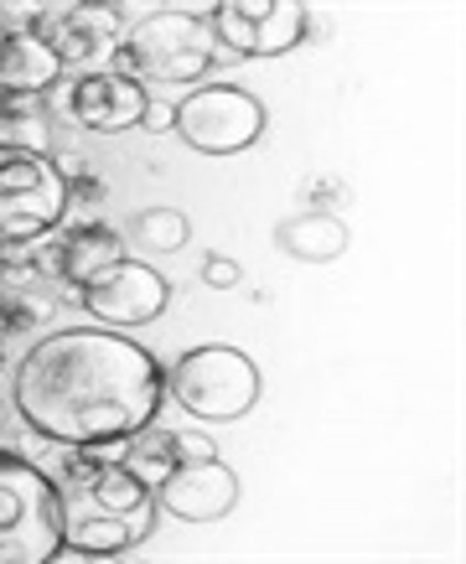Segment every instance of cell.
<instances>
[{"label": "cell", "mask_w": 466, "mask_h": 564, "mask_svg": "<svg viewBox=\"0 0 466 564\" xmlns=\"http://www.w3.org/2000/svg\"><path fill=\"white\" fill-rule=\"evenodd\" d=\"M17 404L26 425L57 445L130 441L151 430L161 373L120 332H52L21 358Z\"/></svg>", "instance_id": "6da1fadb"}, {"label": "cell", "mask_w": 466, "mask_h": 564, "mask_svg": "<svg viewBox=\"0 0 466 564\" xmlns=\"http://www.w3.org/2000/svg\"><path fill=\"white\" fill-rule=\"evenodd\" d=\"M84 456L68 462L63 481V544L78 554H115V549L140 544L155 523V497L151 487L130 471L124 462H99L88 445Z\"/></svg>", "instance_id": "7a4b0ae2"}, {"label": "cell", "mask_w": 466, "mask_h": 564, "mask_svg": "<svg viewBox=\"0 0 466 564\" xmlns=\"http://www.w3.org/2000/svg\"><path fill=\"white\" fill-rule=\"evenodd\" d=\"M63 554V502L36 466L0 451V564H47Z\"/></svg>", "instance_id": "3957f363"}, {"label": "cell", "mask_w": 466, "mask_h": 564, "mask_svg": "<svg viewBox=\"0 0 466 564\" xmlns=\"http://www.w3.org/2000/svg\"><path fill=\"white\" fill-rule=\"evenodd\" d=\"M63 207H68V182L47 155L0 145V249L47 239L63 223Z\"/></svg>", "instance_id": "277c9868"}, {"label": "cell", "mask_w": 466, "mask_h": 564, "mask_svg": "<svg viewBox=\"0 0 466 564\" xmlns=\"http://www.w3.org/2000/svg\"><path fill=\"white\" fill-rule=\"evenodd\" d=\"M130 78H161V84H197L213 68V32L192 11H155L124 42Z\"/></svg>", "instance_id": "5b68a950"}, {"label": "cell", "mask_w": 466, "mask_h": 564, "mask_svg": "<svg viewBox=\"0 0 466 564\" xmlns=\"http://www.w3.org/2000/svg\"><path fill=\"white\" fill-rule=\"evenodd\" d=\"M172 389L197 420H239L259 399V373L239 347H197L176 362Z\"/></svg>", "instance_id": "8992f818"}, {"label": "cell", "mask_w": 466, "mask_h": 564, "mask_svg": "<svg viewBox=\"0 0 466 564\" xmlns=\"http://www.w3.org/2000/svg\"><path fill=\"white\" fill-rule=\"evenodd\" d=\"M176 130H182V140H187L192 151L234 155V151H249L259 140L264 109H259V99L243 94V88L213 84V88H197V94L176 109Z\"/></svg>", "instance_id": "52a82bcc"}, {"label": "cell", "mask_w": 466, "mask_h": 564, "mask_svg": "<svg viewBox=\"0 0 466 564\" xmlns=\"http://www.w3.org/2000/svg\"><path fill=\"white\" fill-rule=\"evenodd\" d=\"M36 42H47L52 57L73 68L78 78L88 73H115L120 68V21L115 11L99 6H57V11H36Z\"/></svg>", "instance_id": "ba28073f"}, {"label": "cell", "mask_w": 466, "mask_h": 564, "mask_svg": "<svg viewBox=\"0 0 466 564\" xmlns=\"http://www.w3.org/2000/svg\"><path fill=\"white\" fill-rule=\"evenodd\" d=\"M47 104L57 120L78 124V130H99V135H115V130H130V124L145 120V88L124 73L57 78L47 88Z\"/></svg>", "instance_id": "9c48e42d"}, {"label": "cell", "mask_w": 466, "mask_h": 564, "mask_svg": "<svg viewBox=\"0 0 466 564\" xmlns=\"http://www.w3.org/2000/svg\"><path fill=\"white\" fill-rule=\"evenodd\" d=\"M213 36L249 57H275L306 36V11L295 0H224L213 6Z\"/></svg>", "instance_id": "30bf717a"}, {"label": "cell", "mask_w": 466, "mask_h": 564, "mask_svg": "<svg viewBox=\"0 0 466 564\" xmlns=\"http://www.w3.org/2000/svg\"><path fill=\"white\" fill-rule=\"evenodd\" d=\"M166 301H172V285L151 264H136V259H120V264L99 270L94 280H84V311L109 326L155 322L166 311Z\"/></svg>", "instance_id": "8fae6325"}, {"label": "cell", "mask_w": 466, "mask_h": 564, "mask_svg": "<svg viewBox=\"0 0 466 564\" xmlns=\"http://www.w3.org/2000/svg\"><path fill=\"white\" fill-rule=\"evenodd\" d=\"M151 492H161V502H166L172 518L213 523V518H224L228 508L239 502V477H234L218 456H203V462H176Z\"/></svg>", "instance_id": "7c38bea8"}, {"label": "cell", "mask_w": 466, "mask_h": 564, "mask_svg": "<svg viewBox=\"0 0 466 564\" xmlns=\"http://www.w3.org/2000/svg\"><path fill=\"white\" fill-rule=\"evenodd\" d=\"M63 78V63L52 57L47 42H36L32 32H11L6 52H0V94H47Z\"/></svg>", "instance_id": "4fadbf2b"}, {"label": "cell", "mask_w": 466, "mask_h": 564, "mask_svg": "<svg viewBox=\"0 0 466 564\" xmlns=\"http://www.w3.org/2000/svg\"><path fill=\"white\" fill-rule=\"evenodd\" d=\"M120 259H124L120 234L104 228V223H88V228H73L68 239H63V249H57V274L73 280V285H84V280H94L99 270L120 264Z\"/></svg>", "instance_id": "5bb4252c"}, {"label": "cell", "mask_w": 466, "mask_h": 564, "mask_svg": "<svg viewBox=\"0 0 466 564\" xmlns=\"http://www.w3.org/2000/svg\"><path fill=\"white\" fill-rule=\"evenodd\" d=\"M275 239L285 254L295 259H337L347 249V228L332 213H306V218H291V223H280L275 228Z\"/></svg>", "instance_id": "9a60e30c"}, {"label": "cell", "mask_w": 466, "mask_h": 564, "mask_svg": "<svg viewBox=\"0 0 466 564\" xmlns=\"http://www.w3.org/2000/svg\"><path fill=\"white\" fill-rule=\"evenodd\" d=\"M0 145H11V151L47 145V115H42L36 94H0Z\"/></svg>", "instance_id": "2e32d148"}, {"label": "cell", "mask_w": 466, "mask_h": 564, "mask_svg": "<svg viewBox=\"0 0 466 564\" xmlns=\"http://www.w3.org/2000/svg\"><path fill=\"white\" fill-rule=\"evenodd\" d=\"M130 239L140 249H151V254H172V249L187 243V218L176 207H145L136 218V228H130Z\"/></svg>", "instance_id": "e0dca14e"}, {"label": "cell", "mask_w": 466, "mask_h": 564, "mask_svg": "<svg viewBox=\"0 0 466 564\" xmlns=\"http://www.w3.org/2000/svg\"><path fill=\"white\" fill-rule=\"evenodd\" d=\"M203 280L213 285V291H234V285H239L243 274H239V264H234V259L207 254V259H203Z\"/></svg>", "instance_id": "ac0fdd59"}, {"label": "cell", "mask_w": 466, "mask_h": 564, "mask_svg": "<svg viewBox=\"0 0 466 564\" xmlns=\"http://www.w3.org/2000/svg\"><path fill=\"white\" fill-rule=\"evenodd\" d=\"M213 451H218V445L203 441V435H176V462H203Z\"/></svg>", "instance_id": "d6986e66"}, {"label": "cell", "mask_w": 466, "mask_h": 564, "mask_svg": "<svg viewBox=\"0 0 466 564\" xmlns=\"http://www.w3.org/2000/svg\"><path fill=\"white\" fill-rule=\"evenodd\" d=\"M145 130H166V124H176V109H151V104H145Z\"/></svg>", "instance_id": "ffe728a7"}, {"label": "cell", "mask_w": 466, "mask_h": 564, "mask_svg": "<svg viewBox=\"0 0 466 564\" xmlns=\"http://www.w3.org/2000/svg\"><path fill=\"white\" fill-rule=\"evenodd\" d=\"M6 36H11V32H6V26H0V52H6Z\"/></svg>", "instance_id": "44dd1931"}]
</instances>
